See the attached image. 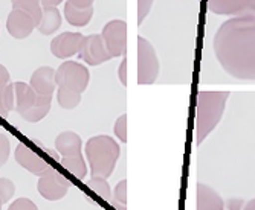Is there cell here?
I'll list each match as a JSON object with an SVG mask.
<instances>
[{"label": "cell", "mask_w": 255, "mask_h": 210, "mask_svg": "<svg viewBox=\"0 0 255 210\" xmlns=\"http://www.w3.org/2000/svg\"><path fill=\"white\" fill-rule=\"evenodd\" d=\"M118 78H120V82L127 87V60L123 58L120 67H118Z\"/></svg>", "instance_id": "obj_30"}, {"label": "cell", "mask_w": 255, "mask_h": 210, "mask_svg": "<svg viewBox=\"0 0 255 210\" xmlns=\"http://www.w3.org/2000/svg\"><path fill=\"white\" fill-rule=\"evenodd\" d=\"M55 148L57 152L64 157H80L83 155V140L74 131H63L55 139Z\"/></svg>", "instance_id": "obj_15"}, {"label": "cell", "mask_w": 255, "mask_h": 210, "mask_svg": "<svg viewBox=\"0 0 255 210\" xmlns=\"http://www.w3.org/2000/svg\"><path fill=\"white\" fill-rule=\"evenodd\" d=\"M154 0H137V25H142L153 8Z\"/></svg>", "instance_id": "obj_28"}, {"label": "cell", "mask_w": 255, "mask_h": 210, "mask_svg": "<svg viewBox=\"0 0 255 210\" xmlns=\"http://www.w3.org/2000/svg\"><path fill=\"white\" fill-rule=\"evenodd\" d=\"M2 206H3V203H2V201H0V210H2Z\"/></svg>", "instance_id": "obj_37"}, {"label": "cell", "mask_w": 255, "mask_h": 210, "mask_svg": "<svg viewBox=\"0 0 255 210\" xmlns=\"http://www.w3.org/2000/svg\"><path fill=\"white\" fill-rule=\"evenodd\" d=\"M11 154V143L5 133H0V168L6 165Z\"/></svg>", "instance_id": "obj_26"}, {"label": "cell", "mask_w": 255, "mask_h": 210, "mask_svg": "<svg viewBox=\"0 0 255 210\" xmlns=\"http://www.w3.org/2000/svg\"><path fill=\"white\" fill-rule=\"evenodd\" d=\"M37 28L34 18L26 14L25 11L20 9H11V12L8 14L6 18V29L9 32V35L15 40H25L28 38L34 29Z\"/></svg>", "instance_id": "obj_13"}, {"label": "cell", "mask_w": 255, "mask_h": 210, "mask_svg": "<svg viewBox=\"0 0 255 210\" xmlns=\"http://www.w3.org/2000/svg\"><path fill=\"white\" fill-rule=\"evenodd\" d=\"M60 163H61V166H63L64 169H67L72 175H75L78 180H86L87 166H86L84 155H80V157H69V158L60 157Z\"/></svg>", "instance_id": "obj_19"}, {"label": "cell", "mask_w": 255, "mask_h": 210, "mask_svg": "<svg viewBox=\"0 0 255 210\" xmlns=\"http://www.w3.org/2000/svg\"><path fill=\"white\" fill-rule=\"evenodd\" d=\"M12 8L14 9H20V11H25L26 14H29L35 25H40V20H41V14H43V8H41V2L40 0H11Z\"/></svg>", "instance_id": "obj_20"}, {"label": "cell", "mask_w": 255, "mask_h": 210, "mask_svg": "<svg viewBox=\"0 0 255 210\" xmlns=\"http://www.w3.org/2000/svg\"><path fill=\"white\" fill-rule=\"evenodd\" d=\"M112 203L126 206V203H127V180H121L117 184V188L113 189V192H112Z\"/></svg>", "instance_id": "obj_25"}, {"label": "cell", "mask_w": 255, "mask_h": 210, "mask_svg": "<svg viewBox=\"0 0 255 210\" xmlns=\"http://www.w3.org/2000/svg\"><path fill=\"white\" fill-rule=\"evenodd\" d=\"M101 38L112 58L124 57L127 51V23L121 18L110 20L101 31Z\"/></svg>", "instance_id": "obj_7"}, {"label": "cell", "mask_w": 255, "mask_h": 210, "mask_svg": "<svg viewBox=\"0 0 255 210\" xmlns=\"http://www.w3.org/2000/svg\"><path fill=\"white\" fill-rule=\"evenodd\" d=\"M120 155V143L110 136H94L86 142V158L92 177L109 178L115 171Z\"/></svg>", "instance_id": "obj_2"}, {"label": "cell", "mask_w": 255, "mask_h": 210, "mask_svg": "<svg viewBox=\"0 0 255 210\" xmlns=\"http://www.w3.org/2000/svg\"><path fill=\"white\" fill-rule=\"evenodd\" d=\"M94 2H95V0H67V3H71L72 6L80 8V9L94 6Z\"/></svg>", "instance_id": "obj_32"}, {"label": "cell", "mask_w": 255, "mask_h": 210, "mask_svg": "<svg viewBox=\"0 0 255 210\" xmlns=\"http://www.w3.org/2000/svg\"><path fill=\"white\" fill-rule=\"evenodd\" d=\"M14 102H15V93H14L12 82L6 85H0V116L2 118H8L9 111L14 110Z\"/></svg>", "instance_id": "obj_21"}, {"label": "cell", "mask_w": 255, "mask_h": 210, "mask_svg": "<svg viewBox=\"0 0 255 210\" xmlns=\"http://www.w3.org/2000/svg\"><path fill=\"white\" fill-rule=\"evenodd\" d=\"M41 2V8H48V6H58V5H61V2L63 0H40Z\"/></svg>", "instance_id": "obj_34"}, {"label": "cell", "mask_w": 255, "mask_h": 210, "mask_svg": "<svg viewBox=\"0 0 255 210\" xmlns=\"http://www.w3.org/2000/svg\"><path fill=\"white\" fill-rule=\"evenodd\" d=\"M61 26V12L58 8L55 6H48V8H43V14H41V20H40V25L38 32L43 35H52L54 32H57Z\"/></svg>", "instance_id": "obj_18"}, {"label": "cell", "mask_w": 255, "mask_h": 210, "mask_svg": "<svg viewBox=\"0 0 255 210\" xmlns=\"http://www.w3.org/2000/svg\"><path fill=\"white\" fill-rule=\"evenodd\" d=\"M112 204H113V207H117L118 210H127V207L123 206V204H117V203H112Z\"/></svg>", "instance_id": "obj_36"}, {"label": "cell", "mask_w": 255, "mask_h": 210, "mask_svg": "<svg viewBox=\"0 0 255 210\" xmlns=\"http://www.w3.org/2000/svg\"><path fill=\"white\" fill-rule=\"evenodd\" d=\"M208 9L217 15H255V0H208Z\"/></svg>", "instance_id": "obj_10"}, {"label": "cell", "mask_w": 255, "mask_h": 210, "mask_svg": "<svg viewBox=\"0 0 255 210\" xmlns=\"http://www.w3.org/2000/svg\"><path fill=\"white\" fill-rule=\"evenodd\" d=\"M90 73L89 69L77 61H64L55 70L57 87L67 88L77 93H84L89 85Z\"/></svg>", "instance_id": "obj_6"}, {"label": "cell", "mask_w": 255, "mask_h": 210, "mask_svg": "<svg viewBox=\"0 0 255 210\" xmlns=\"http://www.w3.org/2000/svg\"><path fill=\"white\" fill-rule=\"evenodd\" d=\"M196 210H226L223 198L211 188V186L197 184V203Z\"/></svg>", "instance_id": "obj_16"}, {"label": "cell", "mask_w": 255, "mask_h": 210, "mask_svg": "<svg viewBox=\"0 0 255 210\" xmlns=\"http://www.w3.org/2000/svg\"><path fill=\"white\" fill-rule=\"evenodd\" d=\"M84 35L80 32H61L51 41V52L55 58L66 60L80 52Z\"/></svg>", "instance_id": "obj_11"}, {"label": "cell", "mask_w": 255, "mask_h": 210, "mask_svg": "<svg viewBox=\"0 0 255 210\" xmlns=\"http://www.w3.org/2000/svg\"><path fill=\"white\" fill-rule=\"evenodd\" d=\"M87 186L90 191H94L100 198H103L104 201H112V189H110V184L107 181V178L103 177H92L87 181Z\"/></svg>", "instance_id": "obj_23"}, {"label": "cell", "mask_w": 255, "mask_h": 210, "mask_svg": "<svg viewBox=\"0 0 255 210\" xmlns=\"http://www.w3.org/2000/svg\"><path fill=\"white\" fill-rule=\"evenodd\" d=\"M69 188H71V181L54 168L48 169L43 175H40L37 183L38 194L48 201H58L64 198Z\"/></svg>", "instance_id": "obj_8"}, {"label": "cell", "mask_w": 255, "mask_h": 210, "mask_svg": "<svg viewBox=\"0 0 255 210\" xmlns=\"http://www.w3.org/2000/svg\"><path fill=\"white\" fill-rule=\"evenodd\" d=\"M113 131H115V134H117V137L120 139V142L127 143V114H121L117 119Z\"/></svg>", "instance_id": "obj_27"}, {"label": "cell", "mask_w": 255, "mask_h": 210, "mask_svg": "<svg viewBox=\"0 0 255 210\" xmlns=\"http://www.w3.org/2000/svg\"><path fill=\"white\" fill-rule=\"evenodd\" d=\"M57 101L58 105L64 110H74L80 105L81 102V95L77 91L67 90V88H61L57 87Z\"/></svg>", "instance_id": "obj_22"}, {"label": "cell", "mask_w": 255, "mask_h": 210, "mask_svg": "<svg viewBox=\"0 0 255 210\" xmlns=\"http://www.w3.org/2000/svg\"><path fill=\"white\" fill-rule=\"evenodd\" d=\"M63 14H64V20H67L69 25H72L75 28H84L90 23L92 17H94V6L80 9L66 2L63 8Z\"/></svg>", "instance_id": "obj_17"}, {"label": "cell", "mask_w": 255, "mask_h": 210, "mask_svg": "<svg viewBox=\"0 0 255 210\" xmlns=\"http://www.w3.org/2000/svg\"><path fill=\"white\" fill-rule=\"evenodd\" d=\"M160 72V63L150 40L137 37V84H154Z\"/></svg>", "instance_id": "obj_5"}, {"label": "cell", "mask_w": 255, "mask_h": 210, "mask_svg": "<svg viewBox=\"0 0 255 210\" xmlns=\"http://www.w3.org/2000/svg\"><path fill=\"white\" fill-rule=\"evenodd\" d=\"M216 60L239 81H255V15L229 17L213 38Z\"/></svg>", "instance_id": "obj_1"}, {"label": "cell", "mask_w": 255, "mask_h": 210, "mask_svg": "<svg viewBox=\"0 0 255 210\" xmlns=\"http://www.w3.org/2000/svg\"><path fill=\"white\" fill-rule=\"evenodd\" d=\"M226 209L228 210H243V206H245V201L242 198H229L226 203H225Z\"/></svg>", "instance_id": "obj_31"}, {"label": "cell", "mask_w": 255, "mask_h": 210, "mask_svg": "<svg viewBox=\"0 0 255 210\" xmlns=\"http://www.w3.org/2000/svg\"><path fill=\"white\" fill-rule=\"evenodd\" d=\"M29 85H31V88L37 93L38 96L52 98L54 91L57 90L55 69H52L49 66L38 67L35 72L31 75Z\"/></svg>", "instance_id": "obj_14"}, {"label": "cell", "mask_w": 255, "mask_h": 210, "mask_svg": "<svg viewBox=\"0 0 255 210\" xmlns=\"http://www.w3.org/2000/svg\"><path fill=\"white\" fill-rule=\"evenodd\" d=\"M243 210H255V198H252L251 201H248L243 206Z\"/></svg>", "instance_id": "obj_35"}, {"label": "cell", "mask_w": 255, "mask_h": 210, "mask_svg": "<svg viewBox=\"0 0 255 210\" xmlns=\"http://www.w3.org/2000/svg\"><path fill=\"white\" fill-rule=\"evenodd\" d=\"M8 210H38V207L32 200L23 197V198H17L15 201H12Z\"/></svg>", "instance_id": "obj_29"}, {"label": "cell", "mask_w": 255, "mask_h": 210, "mask_svg": "<svg viewBox=\"0 0 255 210\" xmlns=\"http://www.w3.org/2000/svg\"><path fill=\"white\" fill-rule=\"evenodd\" d=\"M78 55L89 66H100V64L112 60L110 54L106 49V44L101 38V34L86 35L81 43Z\"/></svg>", "instance_id": "obj_9"}, {"label": "cell", "mask_w": 255, "mask_h": 210, "mask_svg": "<svg viewBox=\"0 0 255 210\" xmlns=\"http://www.w3.org/2000/svg\"><path fill=\"white\" fill-rule=\"evenodd\" d=\"M229 91H200L196 105V134L197 145L210 136L223 118Z\"/></svg>", "instance_id": "obj_3"}, {"label": "cell", "mask_w": 255, "mask_h": 210, "mask_svg": "<svg viewBox=\"0 0 255 210\" xmlns=\"http://www.w3.org/2000/svg\"><path fill=\"white\" fill-rule=\"evenodd\" d=\"M9 82H11V76H9L8 69L3 64H0V85H6Z\"/></svg>", "instance_id": "obj_33"}, {"label": "cell", "mask_w": 255, "mask_h": 210, "mask_svg": "<svg viewBox=\"0 0 255 210\" xmlns=\"http://www.w3.org/2000/svg\"><path fill=\"white\" fill-rule=\"evenodd\" d=\"M14 93H15V102H14V111L20 116L23 121L29 124H37L43 121L48 116L52 98L48 96H38L37 93L31 88L26 82H12Z\"/></svg>", "instance_id": "obj_4"}, {"label": "cell", "mask_w": 255, "mask_h": 210, "mask_svg": "<svg viewBox=\"0 0 255 210\" xmlns=\"http://www.w3.org/2000/svg\"><path fill=\"white\" fill-rule=\"evenodd\" d=\"M15 194V184L12 180L0 177V201L2 203H9Z\"/></svg>", "instance_id": "obj_24"}, {"label": "cell", "mask_w": 255, "mask_h": 210, "mask_svg": "<svg viewBox=\"0 0 255 210\" xmlns=\"http://www.w3.org/2000/svg\"><path fill=\"white\" fill-rule=\"evenodd\" d=\"M14 157H15V161L18 163V165L23 168L29 171L31 174L40 177L43 175L48 169H51L52 166L49 165L48 161H46L43 157H40L37 152H34L28 145L25 143H18L15 151H14Z\"/></svg>", "instance_id": "obj_12"}]
</instances>
